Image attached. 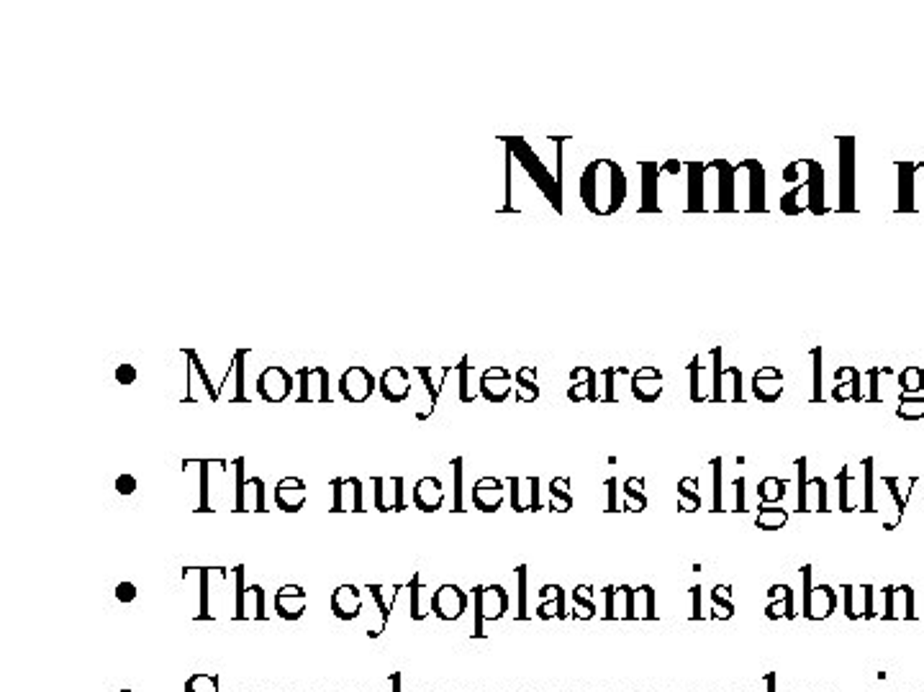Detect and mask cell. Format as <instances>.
<instances>
[{"label":"cell","mask_w":924,"mask_h":692,"mask_svg":"<svg viewBox=\"0 0 924 692\" xmlns=\"http://www.w3.org/2000/svg\"><path fill=\"white\" fill-rule=\"evenodd\" d=\"M581 201L593 216H614L630 193L627 175L614 159H593L581 175Z\"/></svg>","instance_id":"cell-1"},{"label":"cell","mask_w":924,"mask_h":692,"mask_svg":"<svg viewBox=\"0 0 924 692\" xmlns=\"http://www.w3.org/2000/svg\"><path fill=\"white\" fill-rule=\"evenodd\" d=\"M503 141H506V149L514 155V159H518V164L526 170V175L534 179V185L544 193V198L550 201V205H552L558 213H563V182L558 179V175H552V172L542 164L540 156L534 155V149H532L524 139L514 136V139H503Z\"/></svg>","instance_id":"cell-2"},{"label":"cell","mask_w":924,"mask_h":692,"mask_svg":"<svg viewBox=\"0 0 924 692\" xmlns=\"http://www.w3.org/2000/svg\"><path fill=\"white\" fill-rule=\"evenodd\" d=\"M840 213H853L857 208V159H856V139L853 136H840Z\"/></svg>","instance_id":"cell-3"},{"label":"cell","mask_w":924,"mask_h":692,"mask_svg":"<svg viewBox=\"0 0 924 692\" xmlns=\"http://www.w3.org/2000/svg\"><path fill=\"white\" fill-rule=\"evenodd\" d=\"M293 375H291L285 367H280V364H270V367L262 370L260 378H257V395L265 402H272V405L288 401L291 393H293Z\"/></svg>","instance_id":"cell-4"},{"label":"cell","mask_w":924,"mask_h":692,"mask_svg":"<svg viewBox=\"0 0 924 692\" xmlns=\"http://www.w3.org/2000/svg\"><path fill=\"white\" fill-rule=\"evenodd\" d=\"M337 387H339V395H341L344 401L360 405V402L370 401V395H373V393H375V387H378V380L373 378V372H370L367 367H362V364H352L350 370H344V372H341Z\"/></svg>","instance_id":"cell-5"},{"label":"cell","mask_w":924,"mask_h":692,"mask_svg":"<svg viewBox=\"0 0 924 692\" xmlns=\"http://www.w3.org/2000/svg\"><path fill=\"white\" fill-rule=\"evenodd\" d=\"M801 575H804V616L812 621L832 616L834 608H837V595H834L832 587L830 585L812 587V567H804Z\"/></svg>","instance_id":"cell-6"},{"label":"cell","mask_w":924,"mask_h":692,"mask_svg":"<svg viewBox=\"0 0 924 692\" xmlns=\"http://www.w3.org/2000/svg\"><path fill=\"white\" fill-rule=\"evenodd\" d=\"M429 608L439 621H457L468 610V595L457 585H442L431 593Z\"/></svg>","instance_id":"cell-7"},{"label":"cell","mask_w":924,"mask_h":692,"mask_svg":"<svg viewBox=\"0 0 924 692\" xmlns=\"http://www.w3.org/2000/svg\"><path fill=\"white\" fill-rule=\"evenodd\" d=\"M709 167L717 172V213H729L737 208V172L727 159H711Z\"/></svg>","instance_id":"cell-8"},{"label":"cell","mask_w":924,"mask_h":692,"mask_svg":"<svg viewBox=\"0 0 924 692\" xmlns=\"http://www.w3.org/2000/svg\"><path fill=\"white\" fill-rule=\"evenodd\" d=\"M301 380V393H298V402H329L332 405V393H329V370L316 364V367H303L298 372Z\"/></svg>","instance_id":"cell-9"},{"label":"cell","mask_w":924,"mask_h":692,"mask_svg":"<svg viewBox=\"0 0 924 692\" xmlns=\"http://www.w3.org/2000/svg\"><path fill=\"white\" fill-rule=\"evenodd\" d=\"M509 610V595L501 585L491 587H475V616H478V633L483 621H496Z\"/></svg>","instance_id":"cell-10"},{"label":"cell","mask_w":924,"mask_h":692,"mask_svg":"<svg viewBox=\"0 0 924 692\" xmlns=\"http://www.w3.org/2000/svg\"><path fill=\"white\" fill-rule=\"evenodd\" d=\"M747 178V211L750 213H766V167L760 159H743L737 164Z\"/></svg>","instance_id":"cell-11"},{"label":"cell","mask_w":924,"mask_h":692,"mask_svg":"<svg viewBox=\"0 0 924 692\" xmlns=\"http://www.w3.org/2000/svg\"><path fill=\"white\" fill-rule=\"evenodd\" d=\"M514 375L506 370V367H501V364H496V367H488L483 375H480V395L486 398L488 402H494V405H498V402H506L509 401V395H511V390H514Z\"/></svg>","instance_id":"cell-12"},{"label":"cell","mask_w":924,"mask_h":692,"mask_svg":"<svg viewBox=\"0 0 924 692\" xmlns=\"http://www.w3.org/2000/svg\"><path fill=\"white\" fill-rule=\"evenodd\" d=\"M809 187V213L812 216H827L830 208L824 203V167L816 159H804V178Z\"/></svg>","instance_id":"cell-13"},{"label":"cell","mask_w":924,"mask_h":692,"mask_svg":"<svg viewBox=\"0 0 924 692\" xmlns=\"http://www.w3.org/2000/svg\"><path fill=\"white\" fill-rule=\"evenodd\" d=\"M309 488L301 477H283L275 485V505L285 513H298L306 505Z\"/></svg>","instance_id":"cell-14"},{"label":"cell","mask_w":924,"mask_h":692,"mask_svg":"<svg viewBox=\"0 0 924 692\" xmlns=\"http://www.w3.org/2000/svg\"><path fill=\"white\" fill-rule=\"evenodd\" d=\"M631 395L639 402H655L663 395V372L645 364L637 372H631Z\"/></svg>","instance_id":"cell-15"},{"label":"cell","mask_w":924,"mask_h":692,"mask_svg":"<svg viewBox=\"0 0 924 692\" xmlns=\"http://www.w3.org/2000/svg\"><path fill=\"white\" fill-rule=\"evenodd\" d=\"M752 393L760 402H775L781 395H783V372L773 364H766L760 367L755 375H752Z\"/></svg>","instance_id":"cell-16"},{"label":"cell","mask_w":924,"mask_h":692,"mask_svg":"<svg viewBox=\"0 0 924 692\" xmlns=\"http://www.w3.org/2000/svg\"><path fill=\"white\" fill-rule=\"evenodd\" d=\"M329 608L339 621H355L362 613V595L355 585H339L329 598Z\"/></svg>","instance_id":"cell-17"},{"label":"cell","mask_w":924,"mask_h":692,"mask_svg":"<svg viewBox=\"0 0 924 692\" xmlns=\"http://www.w3.org/2000/svg\"><path fill=\"white\" fill-rule=\"evenodd\" d=\"M378 387H381L385 401L398 405V402L408 401V395H411V375H408V370L393 364V367H388L383 375H381Z\"/></svg>","instance_id":"cell-18"},{"label":"cell","mask_w":924,"mask_h":692,"mask_svg":"<svg viewBox=\"0 0 924 692\" xmlns=\"http://www.w3.org/2000/svg\"><path fill=\"white\" fill-rule=\"evenodd\" d=\"M306 590L301 585H285L275 593V610L285 621H298L306 613Z\"/></svg>","instance_id":"cell-19"},{"label":"cell","mask_w":924,"mask_h":692,"mask_svg":"<svg viewBox=\"0 0 924 692\" xmlns=\"http://www.w3.org/2000/svg\"><path fill=\"white\" fill-rule=\"evenodd\" d=\"M639 172H642V203H639V213H660V203H657V187H660V178H663V164L657 162H639Z\"/></svg>","instance_id":"cell-20"},{"label":"cell","mask_w":924,"mask_h":692,"mask_svg":"<svg viewBox=\"0 0 924 692\" xmlns=\"http://www.w3.org/2000/svg\"><path fill=\"white\" fill-rule=\"evenodd\" d=\"M570 380H573V387L567 390V401H573V402H583V401L599 402L601 401V395L596 393V380H599V375H596V370H593V367H588V364H578V367L570 372Z\"/></svg>","instance_id":"cell-21"},{"label":"cell","mask_w":924,"mask_h":692,"mask_svg":"<svg viewBox=\"0 0 924 692\" xmlns=\"http://www.w3.org/2000/svg\"><path fill=\"white\" fill-rule=\"evenodd\" d=\"M332 492H334V505L332 511L341 513V511H365L362 508V482L358 477L350 480H332Z\"/></svg>","instance_id":"cell-22"},{"label":"cell","mask_w":924,"mask_h":692,"mask_svg":"<svg viewBox=\"0 0 924 692\" xmlns=\"http://www.w3.org/2000/svg\"><path fill=\"white\" fill-rule=\"evenodd\" d=\"M445 503V488L439 477H422L414 485V505L424 513H434L439 511Z\"/></svg>","instance_id":"cell-23"},{"label":"cell","mask_w":924,"mask_h":692,"mask_svg":"<svg viewBox=\"0 0 924 692\" xmlns=\"http://www.w3.org/2000/svg\"><path fill=\"white\" fill-rule=\"evenodd\" d=\"M686 170H688V203H686V211L688 213H703L706 211V195H703L706 162H701V159L686 162Z\"/></svg>","instance_id":"cell-24"},{"label":"cell","mask_w":924,"mask_h":692,"mask_svg":"<svg viewBox=\"0 0 924 692\" xmlns=\"http://www.w3.org/2000/svg\"><path fill=\"white\" fill-rule=\"evenodd\" d=\"M473 503L483 513H496L503 503V482L496 477H480L473 488Z\"/></svg>","instance_id":"cell-25"},{"label":"cell","mask_w":924,"mask_h":692,"mask_svg":"<svg viewBox=\"0 0 924 692\" xmlns=\"http://www.w3.org/2000/svg\"><path fill=\"white\" fill-rule=\"evenodd\" d=\"M914 170L917 162L909 159H899L896 162V172H899V195H896V211L899 213H914L917 203H914Z\"/></svg>","instance_id":"cell-26"},{"label":"cell","mask_w":924,"mask_h":692,"mask_svg":"<svg viewBox=\"0 0 924 692\" xmlns=\"http://www.w3.org/2000/svg\"><path fill=\"white\" fill-rule=\"evenodd\" d=\"M514 385H517V402H534L540 398V387H537V367L524 364L514 372Z\"/></svg>","instance_id":"cell-27"},{"label":"cell","mask_w":924,"mask_h":692,"mask_svg":"<svg viewBox=\"0 0 924 692\" xmlns=\"http://www.w3.org/2000/svg\"><path fill=\"white\" fill-rule=\"evenodd\" d=\"M781 213H786V216L809 213V187H807V182L793 185L789 193L781 198Z\"/></svg>","instance_id":"cell-28"},{"label":"cell","mask_w":924,"mask_h":692,"mask_svg":"<svg viewBox=\"0 0 924 692\" xmlns=\"http://www.w3.org/2000/svg\"><path fill=\"white\" fill-rule=\"evenodd\" d=\"M899 387L902 395H920L924 390V367L920 364H909L899 372Z\"/></svg>","instance_id":"cell-29"},{"label":"cell","mask_w":924,"mask_h":692,"mask_svg":"<svg viewBox=\"0 0 924 692\" xmlns=\"http://www.w3.org/2000/svg\"><path fill=\"white\" fill-rule=\"evenodd\" d=\"M732 390V398H729V402H740L743 405L744 402V395H743V372H740V367H727L724 370V375H721V402H724V390Z\"/></svg>","instance_id":"cell-30"},{"label":"cell","mask_w":924,"mask_h":692,"mask_svg":"<svg viewBox=\"0 0 924 692\" xmlns=\"http://www.w3.org/2000/svg\"><path fill=\"white\" fill-rule=\"evenodd\" d=\"M567 485H570V480H567V477H558V480H552V482H550L552 511H560V513L570 511V505H573V495H570V490H567Z\"/></svg>","instance_id":"cell-31"},{"label":"cell","mask_w":924,"mask_h":692,"mask_svg":"<svg viewBox=\"0 0 924 692\" xmlns=\"http://www.w3.org/2000/svg\"><path fill=\"white\" fill-rule=\"evenodd\" d=\"M786 521H789V513L783 508H767L766 505V508H760V513L755 518V526L763 531H775V529L786 526Z\"/></svg>","instance_id":"cell-32"},{"label":"cell","mask_w":924,"mask_h":692,"mask_svg":"<svg viewBox=\"0 0 924 692\" xmlns=\"http://www.w3.org/2000/svg\"><path fill=\"white\" fill-rule=\"evenodd\" d=\"M247 349H239L237 354H234V359H231V364H234V375H237V393L231 395V402H249L247 401V390H245V370H247V364H245V359H247Z\"/></svg>","instance_id":"cell-33"},{"label":"cell","mask_w":924,"mask_h":692,"mask_svg":"<svg viewBox=\"0 0 924 692\" xmlns=\"http://www.w3.org/2000/svg\"><path fill=\"white\" fill-rule=\"evenodd\" d=\"M896 416L904 418V421H920V418H924V398H920V395H902Z\"/></svg>","instance_id":"cell-34"},{"label":"cell","mask_w":924,"mask_h":692,"mask_svg":"<svg viewBox=\"0 0 924 692\" xmlns=\"http://www.w3.org/2000/svg\"><path fill=\"white\" fill-rule=\"evenodd\" d=\"M694 485H699L696 477H683L680 485H678V497H680V508L683 511H696L701 505V495L691 490Z\"/></svg>","instance_id":"cell-35"},{"label":"cell","mask_w":924,"mask_h":692,"mask_svg":"<svg viewBox=\"0 0 924 692\" xmlns=\"http://www.w3.org/2000/svg\"><path fill=\"white\" fill-rule=\"evenodd\" d=\"M709 357H711V395H709V401L721 402V375H724V370H721V344L709 352Z\"/></svg>","instance_id":"cell-36"},{"label":"cell","mask_w":924,"mask_h":692,"mask_svg":"<svg viewBox=\"0 0 924 692\" xmlns=\"http://www.w3.org/2000/svg\"><path fill=\"white\" fill-rule=\"evenodd\" d=\"M758 495L763 503H775L786 495V482L778 480V477H766L760 485H758Z\"/></svg>","instance_id":"cell-37"},{"label":"cell","mask_w":924,"mask_h":692,"mask_svg":"<svg viewBox=\"0 0 924 692\" xmlns=\"http://www.w3.org/2000/svg\"><path fill=\"white\" fill-rule=\"evenodd\" d=\"M863 497H865L863 511L873 513L876 508H873V459L871 457L863 459Z\"/></svg>","instance_id":"cell-38"},{"label":"cell","mask_w":924,"mask_h":692,"mask_svg":"<svg viewBox=\"0 0 924 692\" xmlns=\"http://www.w3.org/2000/svg\"><path fill=\"white\" fill-rule=\"evenodd\" d=\"M470 359L468 357H462L460 359V364H457V378H460V401L462 402H470L475 398V393H470V380H468V375H470Z\"/></svg>","instance_id":"cell-39"},{"label":"cell","mask_w":924,"mask_h":692,"mask_svg":"<svg viewBox=\"0 0 924 692\" xmlns=\"http://www.w3.org/2000/svg\"><path fill=\"white\" fill-rule=\"evenodd\" d=\"M888 372H891L888 367H871V370L865 372V378H868V395H865V402H879L880 401L879 378H880V375H888Z\"/></svg>","instance_id":"cell-40"},{"label":"cell","mask_w":924,"mask_h":692,"mask_svg":"<svg viewBox=\"0 0 924 692\" xmlns=\"http://www.w3.org/2000/svg\"><path fill=\"white\" fill-rule=\"evenodd\" d=\"M812 362H814V393H812V401L814 402H822L824 401V395H822V346H814L812 349Z\"/></svg>","instance_id":"cell-41"},{"label":"cell","mask_w":924,"mask_h":692,"mask_svg":"<svg viewBox=\"0 0 924 692\" xmlns=\"http://www.w3.org/2000/svg\"><path fill=\"white\" fill-rule=\"evenodd\" d=\"M701 370H703V367H701V359H699V354H696V357L691 359V364H688V375H691V401H694V402H703V401H706V398L701 395V390H699V387H701Z\"/></svg>","instance_id":"cell-42"},{"label":"cell","mask_w":924,"mask_h":692,"mask_svg":"<svg viewBox=\"0 0 924 692\" xmlns=\"http://www.w3.org/2000/svg\"><path fill=\"white\" fill-rule=\"evenodd\" d=\"M237 508L234 511H247V485H245V459H237Z\"/></svg>","instance_id":"cell-43"},{"label":"cell","mask_w":924,"mask_h":692,"mask_svg":"<svg viewBox=\"0 0 924 692\" xmlns=\"http://www.w3.org/2000/svg\"><path fill=\"white\" fill-rule=\"evenodd\" d=\"M781 178H783V182H789V185H801V178H804V159H793L791 164H786L783 172H781Z\"/></svg>","instance_id":"cell-44"},{"label":"cell","mask_w":924,"mask_h":692,"mask_svg":"<svg viewBox=\"0 0 924 692\" xmlns=\"http://www.w3.org/2000/svg\"><path fill=\"white\" fill-rule=\"evenodd\" d=\"M914 203H917V211H924V159L917 162V170H914Z\"/></svg>","instance_id":"cell-45"},{"label":"cell","mask_w":924,"mask_h":692,"mask_svg":"<svg viewBox=\"0 0 924 692\" xmlns=\"http://www.w3.org/2000/svg\"><path fill=\"white\" fill-rule=\"evenodd\" d=\"M883 485H888V490H891V495H894V500H896V511H899V521L904 518V508H906V500L909 497H904L902 490H899V477H883Z\"/></svg>","instance_id":"cell-46"},{"label":"cell","mask_w":924,"mask_h":692,"mask_svg":"<svg viewBox=\"0 0 924 692\" xmlns=\"http://www.w3.org/2000/svg\"><path fill=\"white\" fill-rule=\"evenodd\" d=\"M619 370H622V367H607V370L601 372V378H604V382H607V385H604V387H607V393L601 395V401H599V402H614V401H616V390H614V375H616Z\"/></svg>","instance_id":"cell-47"},{"label":"cell","mask_w":924,"mask_h":692,"mask_svg":"<svg viewBox=\"0 0 924 692\" xmlns=\"http://www.w3.org/2000/svg\"><path fill=\"white\" fill-rule=\"evenodd\" d=\"M136 378H139V372H136L134 364L124 362V364L116 367V382H118V385H134Z\"/></svg>","instance_id":"cell-48"},{"label":"cell","mask_w":924,"mask_h":692,"mask_svg":"<svg viewBox=\"0 0 924 692\" xmlns=\"http://www.w3.org/2000/svg\"><path fill=\"white\" fill-rule=\"evenodd\" d=\"M136 585L134 582H118L116 585V601L118 603H134L136 601Z\"/></svg>","instance_id":"cell-49"},{"label":"cell","mask_w":924,"mask_h":692,"mask_svg":"<svg viewBox=\"0 0 924 692\" xmlns=\"http://www.w3.org/2000/svg\"><path fill=\"white\" fill-rule=\"evenodd\" d=\"M136 488H139V482H136L134 474H118L116 477V492L118 495H134Z\"/></svg>","instance_id":"cell-50"},{"label":"cell","mask_w":924,"mask_h":692,"mask_svg":"<svg viewBox=\"0 0 924 692\" xmlns=\"http://www.w3.org/2000/svg\"><path fill=\"white\" fill-rule=\"evenodd\" d=\"M624 492H627V508H630V511H645V508H647V497L642 495V490L634 492V488H627V485H624Z\"/></svg>","instance_id":"cell-51"},{"label":"cell","mask_w":924,"mask_h":692,"mask_svg":"<svg viewBox=\"0 0 924 692\" xmlns=\"http://www.w3.org/2000/svg\"><path fill=\"white\" fill-rule=\"evenodd\" d=\"M848 477H850V472H848V467H842V472L837 474V482H840V508H842V511H853L850 503H848Z\"/></svg>","instance_id":"cell-52"},{"label":"cell","mask_w":924,"mask_h":692,"mask_svg":"<svg viewBox=\"0 0 924 692\" xmlns=\"http://www.w3.org/2000/svg\"><path fill=\"white\" fill-rule=\"evenodd\" d=\"M711 467H714V511H721V459H714Z\"/></svg>","instance_id":"cell-53"},{"label":"cell","mask_w":924,"mask_h":692,"mask_svg":"<svg viewBox=\"0 0 924 692\" xmlns=\"http://www.w3.org/2000/svg\"><path fill=\"white\" fill-rule=\"evenodd\" d=\"M416 375L424 380V385H427V393L431 395V405L437 402V398H439V387L437 385H431V370L429 367H416Z\"/></svg>","instance_id":"cell-54"},{"label":"cell","mask_w":924,"mask_h":692,"mask_svg":"<svg viewBox=\"0 0 924 692\" xmlns=\"http://www.w3.org/2000/svg\"><path fill=\"white\" fill-rule=\"evenodd\" d=\"M714 603L721 605L724 608V613H727V618L732 616V610H735V605L729 603V587H714Z\"/></svg>","instance_id":"cell-55"},{"label":"cell","mask_w":924,"mask_h":692,"mask_svg":"<svg viewBox=\"0 0 924 692\" xmlns=\"http://www.w3.org/2000/svg\"><path fill=\"white\" fill-rule=\"evenodd\" d=\"M237 582H239V593H237V618H245V567H237Z\"/></svg>","instance_id":"cell-56"},{"label":"cell","mask_w":924,"mask_h":692,"mask_svg":"<svg viewBox=\"0 0 924 692\" xmlns=\"http://www.w3.org/2000/svg\"><path fill=\"white\" fill-rule=\"evenodd\" d=\"M462 459H454V474H457V488H454V511H462V500H460V495H462V490H460V474H462Z\"/></svg>","instance_id":"cell-57"},{"label":"cell","mask_w":924,"mask_h":692,"mask_svg":"<svg viewBox=\"0 0 924 692\" xmlns=\"http://www.w3.org/2000/svg\"><path fill=\"white\" fill-rule=\"evenodd\" d=\"M683 167H686V164H683L680 159H668V162L663 164V175H678Z\"/></svg>","instance_id":"cell-58"},{"label":"cell","mask_w":924,"mask_h":692,"mask_svg":"<svg viewBox=\"0 0 924 692\" xmlns=\"http://www.w3.org/2000/svg\"><path fill=\"white\" fill-rule=\"evenodd\" d=\"M381 590H383V587H378V585H373V587H370V593L375 595V601H378V605H381V613H383V628H385V624H388V608H385Z\"/></svg>","instance_id":"cell-59"},{"label":"cell","mask_w":924,"mask_h":692,"mask_svg":"<svg viewBox=\"0 0 924 692\" xmlns=\"http://www.w3.org/2000/svg\"><path fill=\"white\" fill-rule=\"evenodd\" d=\"M185 692H198L196 690V685H193V680H188V682H185Z\"/></svg>","instance_id":"cell-60"},{"label":"cell","mask_w":924,"mask_h":692,"mask_svg":"<svg viewBox=\"0 0 924 692\" xmlns=\"http://www.w3.org/2000/svg\"><path fill=\"white\" fill-rule=\"evenodd\" d=\"M118 692H134V690H118Z\"/></svg>","instance_id":"cell-61"}]
</instances>
